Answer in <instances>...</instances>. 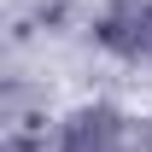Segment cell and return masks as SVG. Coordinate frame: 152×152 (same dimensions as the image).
I'll use <instances>...</instances> for the list:
<instances>
[{
	"label": "cell",
	"instance_id": "1",
	"mask_svg": "<svg viewBox=\"0 0 152 152\" xmlns=\"http://www.w3.org/2000/svg\"><path fill=\"white\" fill-rule=\"evenodd\" d=\"M94 35H99L105 53L129 58V64H152V0H117V6H105Z\"/></svg>",
	"mask_w": 152,
	"mask_h": 152
},
{
	"label": "cell",
	"instance_id": "2",
	"mask_svg": "<svg viewBox=\"0 0 152 152\" xmlns=\"http://www.w3.org/2000/svg\"><path fill=\"white\" fill-rule=\"evenodd\" d=\"M117 140H123V117L111 105H82V111L64 117L58 152H117Z\"/></svg>",
	"mask_w": 152,
	"mask_h": 152
}]
</instances>
